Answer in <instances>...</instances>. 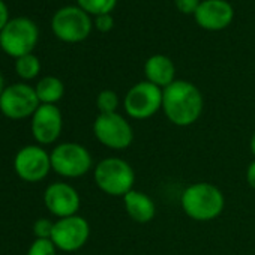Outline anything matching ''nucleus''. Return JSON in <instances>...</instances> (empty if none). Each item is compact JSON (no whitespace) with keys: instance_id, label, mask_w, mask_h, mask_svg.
Instances as JSON below:
<instances>
[{"instance_id":"obj_1","label":"nucleus","mask_w":255,"mask_h":255,"mask_svg":"<svg viewBox=\"0 0 255 255\" xmlns=\"http://www.w3.org/2000/svg\"><path fill=\"white\" fill-rule=\"evenodd\" d=\"M204 107L200 89L185 80H176L162 89V110L167 119L176 126L194 125Z\"/></svg>"},{"instance_id":"obj_2","label":"nucleus","mask_w":255,"mask_h":255,"mask_svg":"<svg viewBox=\"0 0 255 255\" xmlns=\"http://www.w3.org/2000/svg\"><path fill=\"white\" fill-rule=\"evenodd\" d=\"M225 206V198L221 189L207 182H200L188 186L182 194V209L194 221H213Z\"/></svg>"},{"instance_id":"obj_3","label":"nucleus","mask_w":255,"mask_h":255,"mask_svg":"<svg viewBox=\"0 0 255 255\" xmlns=\"http://www.w3.org/2000/svg\"><path fill=\"white\" fill-rule=\"evenodd\" d=\"M98 188L111 197H125L134 189V168L120 158H105L95 167Z\"/></svg>"},{"instance_id":"obj_4","label":"nucleus","mask_w":255,"mask_h":255,"mask_svg":"<svg viewBox=\"0 0 255 255\" xmlns=\"http://www.w3.org/2000/svg\"><path fill=\"white\" fill-rule=\"evenodd\" d=\"M38 27L27 17H17L9 20L0 32V47L9 56L18 59L26 54H32L38 42Z\"/></svg>"},{"instance_id":"obj_5","label":"nucleus","mask_w":255,"mask_h":255,"mask_svg":"<svg viewBox=\"0 0 255 255\" xmlns=\"http://www.w3.org/2000/svg\"><path fill=\"white\" fill-rule=\"evenodd\" d=\"M93 134L101 144L114 150L128 149L134 141L131 123L119 113L99 114L93 123Z\"/></svg>"},{"instance_id":"obj_6","label":"nucleus","mask_w":255,"mask_h":255,"mask_svg":"<svg viewBox=\"0 0 255 255\" xmlns=\"http://www.w3.org/2000/svg\"><path fill=\"white\" fill-rule=\"evenodd\" d=\"M51 170L63 177H81L92 168V155L78 143H62L50 155Z\"/></svg>"},{"instance_id":"obj_7","label":"nucleus","mask_w":255,"mask_h":255,"mask_svg":"<svg viewBox=\"0 0 255 255\" xmlns=\"http://www.w3.org/2000/svg\"><path fill=\"white\" fill-rule=\"evenodd\" d=\"M123 107L126 114L135 120L149 119L162 108V89L147 80L137 83L128 90Z\"/></svg>"},{"instance_id":"obj_8","label":"nucleus","mask_w":255,"mask_h":255,"mask_svg":"<svg viewBox=\"0 0 255 255\" xmlns=\"http://www.w3.org/2000/svg\"><path fill=\"white\" fill-rule=\"evenodd\" d=\"M51 29L60 41L75 44L90 35L92 20L80 6H65L54 14Z\"/></svg>"},{"instance_id":"obj_9","label":"nucleus","mask_w":255,"mask_h":255,"mask_svg":"<svg viewBox=\"0 0 255 255\" xmlns=\"http://www.w3.org/2000/svg\"><path fill=\"white\" fill-rule=\"evenodd\" d=\"M39 105L36 90L24 83L8 86L0 96V110L6 117L14 120L33 116Z\"/></svg>"},{"instance_id":"obj_10","label":"nucleus","mask_w":255,"mask_h":255,"mask_svg":"<svg viewBox=\"0 0 255 255\" xmlns=\"http://www.w3.org/2000/svg\"><path fill=\"white\" fill-rule=\"evenodd\" d=\"M89 236V222L84 218L74 215L68 218H60L57 222H54L51 242L56 245V248L65 252H74L86 245Z\"/></svg>"},{"instance_id":"obj_11","label":"nucleus","mask_w":255,"mask_h":255,"mask_svg":"<svg viewBox=\"0 0 255 255\" xmlns=\"http://www.w3.org/2000/svg\"><path fill=\"white\" fill-rule=\"evenodd\" d=\"M14 170L26 182H41L51 170L50 155L39 146H26L15 155Z\"/></svg>"},{"instance_id":"obj_12","label":"nucleus","mask_w":255,"mask_h":255,"mask_svg":"<svg viewBox=\"0 0 255 255\" xmlns=\"http://www.w3.org/2000/svg\"><path fill=\"white\" fill-rule=\"evenodd\" d=\"M63 126L62 113L56 105L41 104L32 116V134L39 144L54 143Z\"/></svg>"},{"instance_id":"obj_13","label":"nucleus","mask_w":255,"mask_h":255,"mask_svg":"<svg viewBox=\"0 0 255 255\" xmlns=\"http://www.w3.org/2000/svg\"><path fill=\"white\" fill-rule=\"evenodd\" d=\"M44 203L54 216L68 218L77 215L80 209V195L71 185L57 182L45 189Z\"/></svg>"},{"instance_id":"obj_14","label":"nucleus","mask_w":255,"mask_h":255,"mask_svg":"<svg viewBox=\"0 0 255 255\" xmlns=\"http://www.w3.org/2000/svg\"><path fill=\"white\" fill-rule=\"evenodd\" d=\"M195 21L206 30H222L233 21L234 9L227 0H204L194 14Z\"/></svg>"},{"instance_id":"obj_15","label":"nucleus","mask_w":255,"mask_h":255,"mask_svg":"<svg viewBox=\"0 0 255 255\" xmlns=\"http://www.w3.org/2000/svg\"><path fill=\"white\" fill-rule=\"evenodd\" d=\"M126 213L131 219L140 224L150 222L156 215V206L153 200L141 191H129L123 197Z\"/></svg>"},{"instance_id":"obj_16","label":"nucleus","mask_w":255,"mask_h":255,"mask_svg":"<svg viewBox=\"0 0 255 255\" xmlns=\"http://www.w3.org/2000/svg\"><path fill=\"white\" fill-rule=\"evenodd\" d=\"M144 74L149 83L158 86V87H167L170 86L174 80L176 75V68L171 59L162 54H155L147 59L144 65Z\"/></svg>"},{"instance_id":"obj_17","label":"nucleus","mask_w":255,"mask_h":255,"mask_svg":"<svg viewBox=\"0 0 255 255\" xmlns=\"http://www.w3.org/2000/svg\"><path fill=\"white\" fill-rule=\"evenodd\" d=\"M35 90L41 104L54 105L57 101L62 99L65 93V86L57 77H44L42 80H39Z\"/></svg>"},{"instance_id":"obj_18","label":"nucleus","mask_w":255,"mask_h":255,"mask_svg":"<svg viewBox=\"0 0 255 255\" xmlns=\"http://www.w3.org/2000/svg\"><path fill=\"white\" fill-rule=\"evenodd\" d=\"M39 71H41V62L33 54H26L15 60V72L24 80L35 78L39 74Z\"/></svg>"},{"instance_id":"obj_19","label":"nucleus","mask_w":255,"mask_h":255,"mask_svg":"<svg viewBox=\"0 0 255 255\" xmlns=\"http://www.w3.org/2000/svg\"><path fill=\"white\" fill-rule=\"evenodd\" d=\"M78 6L93 15H104V14H111V11L116 8L117 0H77Z\"/></svg>"},{"instance_id":"obj_20","label":"nucleus","mask_w":255,"mask_h":255,"mask_svg":"<svg viewBox=\"0 0 255 255\" xmlns=\"http://www.w3.org/2000/svg\"><path fill=\"white\" fill-rule=\"evenodd\" d=\"M96 105L99 110V114H110L117 113L119 108V96L113 90H102L96 98Z\"/></svg>"},{"instance_id":"obj_21","label":"nucleus","mask_w":255,"mask_h":255,"mask_svg":"<svg viewBox=\"0 0 255 255\" xmlns=\"http://www.w3.org/2000/svg\"><path fill=\"white\" fill-rule=\"evenodd\" d=\"M27 255H56V245L51 239H36L30 245Z\"/></svg>"},{"instance_id":"obj_22","label":"nucleus","mask_w":255,"mask_h":255,"mask_svg":"<svg viewBox=\"0 0 255 255\" xmlns=\"http://www.w3.org/2000/svg\"><path fill=\"white\" fill-rule=\"evenodd\" d=\"M53 228H54V222H51L50 219L41 218L35 222L33 233H35L36 239H51Z\"/></svg>"},{"instance_id":"obj_23","label":"nucleus","mask_w":255,"mask_h":255,"mask_svg":"<svg viewBox=\"0 0 255 255\" xmlns=\"http://www.w3.org/2000/svg\"><path fill=\"white\" fill-rule=\"evenodd\" d=\"M174 3L182 14H195L201 2L200 0H174Z\"/></svg>"},{"instance_id":"obj_24","label":"nucleus","mask_w":255,"mask_h":255,"mask_svg":"<svg viewBox=\"0 0 255 255\" xmlns=\"http://www.w3.org/2000/svg\"><path fill=\"white\" fill-rule=\"evenodd\" d=\"M95 26L99 32L107 33L114 27V20L111 17V14H104V15H98L95 20Z\"/></svg>"},{"instance_id":"obj_25","label":"nucleus","mask_w":255,"mask_h":255,"mask_svg":"<svg viewBox=\"0 0 255 255\" xmlns=\"http://www.w3.org/2000/svg\"><path fill=\"white\" fill-rule=\"evenodd\" d=\"M9 21V11L8 6L5 5L3 0H0V32L3 30V27L8 24Z\"/></svg>"},{"instance_id":"obj_26","label":"nucleus","mask_w":255,"mask_h":255,"mask_svg":"<svg viewBox=\"0 0 255 255\" xmlns=\"http://www.w3.org/2000/svg\"><path fill=\"white\" fill-rule=\"evenodd\" d=\"M246 180H248V185L255 189V161H252L248 167V171H246Z\"/></svg>"},{"instance_id":"obj_27","label":"nucleus","mask_w":255,"mask_h":255,"mask_svg":"<svg viewBox=\"0 0 255 255\" xmlns=\"http://www.w3.org/2000/svg\"><path fill=\"white\" fill-rule=\"evenodd\" d=\"M251 152H252V155L255 156V132H254V135H252V138H251Z\"/></svg>"},{"instance_id":"obj_28","label":"nucleus","mask_w":255,"mask_h":255,"mask_svg":"<svg viewBox=\"0 0 255 255\" xmlns=\"http://www.w3.org/2000/svg\"><path fill=\"white\" fill-rule=\"evenodd\" d=\"M5 89H6V87H5V83H3V77L0 75V96H2V93H3Z\"/></svg>"}]
</instances>
